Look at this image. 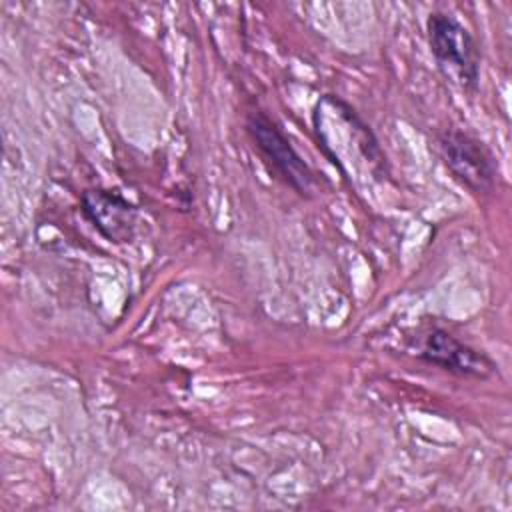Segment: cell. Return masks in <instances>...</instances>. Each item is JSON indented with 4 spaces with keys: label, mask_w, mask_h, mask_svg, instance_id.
Returning a JSON list of instances; mask_svg holds the SVG:
<instances>
[{
    "label": "cell",
    "mask_w": 512,
    "mask_h": 512,
    "mask_svg": "<svg viewBox=\"0 0 512 512\" xmlns=\"http://www.w3.org/2000/svg\"><path fill=\"white\" fill-rule=\"evenodd\" d=\"M244 124L268 172L296 194L310 198L318 190V176L296 152L284 130L262 110H250Z\"/></svg>",
    "instance_id": "1"
},
{
    "label": "cell",
    "mask_w": 512,
    "mask_h": 512,
    "mask_svg": "<svg viewBox=\"0 0 512 512\" xmlns=\"http://www.w3.org/2000/svg\"><path fill=\"white\" fill-rule=\"evenodd\" d=\"M440 156L452 176L474 194L494 188L498 168L490 150L472 134L448 128L438 136Z\"/></svg>",
    "instance_id": "3"
},
{
    "label": "cell",
    "mask_w": 512,
    "mask_h": 512,
    "mask_svg": "<svg viewBox=\"0 0 512 512\" xmlns=\"http://www.w3.org/2000/svg\"><path fill=\"white\" fill-rule=\"evenodd\" d=\"M84 218L108 240L130 242L136 232L138 210L116 190H86L80 198Z\"/></svg>",
    "instance_id": "5"
},
{
    "label": "cell",
    "mask_w": 512,
    "mask_h": 512,
    "mask_svg": "<svg viewBox=\"0 0 512 512\" xmlns=\"http://www.w3.org/2000/svg\"><path fill=\"white\" fill-rule=\"evenodd\" d=\"M426 38L444 76L454 78L464 90L476 92L480 82V48L470 30L452 14L430 12Z\"/></svg>",
    "instance_id": "2"
},
{
    "label": "cell",
    "mask_w": 512,
    "mask_h": 512,
    "mask_svg": "<svg viewBox=\"0 0 512 512\" xmlns=\"http://www.w3.org/2000/svg\"><path fill=\"white\" fill-rule=\"evenodd\" d=\"M414 348L422 362L456 376L488 378L496 372V362L488 354L458 340L440 326H432L422 332L416 338Z\"/></svg>",
    "instance_id": "4"
}]
</instances>
